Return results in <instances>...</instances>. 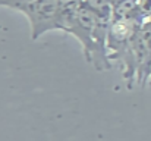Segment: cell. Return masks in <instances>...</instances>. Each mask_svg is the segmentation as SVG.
Returning a JSON list of instances; mask_svg holds the SVG:
<instances>
[{
  "label": "cell",
  "instance_id": "3957f363",
  "mask_svg": "<svg viewBox=\"0 0 151 141\" xmlns=\"http://www.w3.org/2000/svg\"><path fill=\"white\" fill-rule=\"evenodd\" d=\"M32 0H0V7H9V9H13L16 10L19 6L25 4V3H29Z\"/></svg>",
  "mask_w": 151,
  "mask_h": 141
},
{
  "label": "cell",
  "instance_id": "6da1fadb",
  "mask_svg": "<svg viewBox=\"0 0 151 141\" xmlns=\"http://www.w3.org/2000/svg\"><path fill=\"white\" fill-rule=\"evenodd\" d=\"M109 22L110 18L97 13L82 3L66 28V33L72 34L81 43L87 62L93 63L99 71L110 69L107 53V37L110 28Z\"/></svg>",
  "mask_w": 151,
  "mask_h": 141
},
{
  "label": "cell",
  "instance_id": "7a4b0ae2",
  "mask_svg": "<svg viewBox=\"0 0 151 141\" xmlns=\"http://www.w3.org/2000/svg\"><path fill=\"white\" fill-rule=\"evenodd\" d=\"M29 22L31 40L35 41L49 31L65 33V15L62 0H32L16 9Z\"/></svg>",
  "mask_w": 151,
  "mask_h": 141
}]
</instances>
